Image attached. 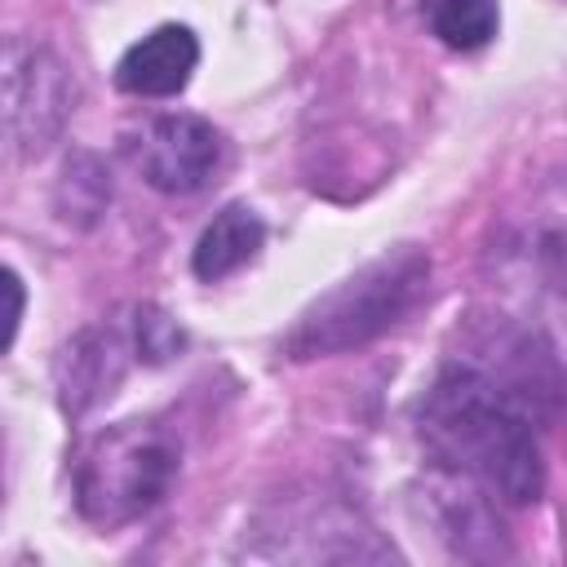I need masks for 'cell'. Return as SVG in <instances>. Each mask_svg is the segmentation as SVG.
<instances>
[{
    "label": "cell",
    "instance_id": "1",
    "mask_svg": "<svg viewBox=\"0 0 567 567\" xmlns=\"http://www.w3.org/2000/svg\"><path fill=\"white\" fill-rule=\"evenodd\" d=\"M421 439L452 474L483 483L509 505L540 496L545 465L532 430V403L474 363H452L430 385Z\"/></svg>",
    "mask_w": 567,
    "mask_h": 567
},
{
    "label": "cell",
    "instance_id": "2",
    "mask_svg": "<svg viewBox=\"0 0 567 567\" xmlns=\"http://www.w3.org/2000/svg\"><path fill=\"white\" fill-rule=\"evenodd\" d=\"M425 284H430V257L416 244H399L385 257L354 270L350 279H341L337 288H328L297 319L284 350L292 359H323V354L354 350L381 337L385 328H394L416 306Z\"/></svg>",
    "mask_w": 567,
    "mask_h": 567
},
{
    "label": "cell",
    "instance_id": "3",
    "mask_svg": "<svg viewBox=\"0 0 567 567\" xmlns=\"http://www.w3.org/2000/svg\"><path fill=\"white\" fill-rule=\"evenodd\" d=\"M177 474L173 439L151 421H124L97 434L75 470V496L93 523H128L146 514Z\"/></svg>",
    "mask_w": 567,
    "mask_h": 567
},
{
    "label": "cell",
    "instance_id": "4",
    "mask_svg": "<svg viewBox=\"0 0 567 567\" xmlns=\"http://www.w3.org/2000/svg\"><path fill=\"white\" fill-rule=\"evenodd\" d=\"M4 93H9V133L27 155L44 151L58 137L75 97L66 66L49 49H9Z\"/></svg>",
    "mask_w": 567,
    "mask_h": 567
},
{
    "label": "cell",
    "instance_id": "5",
    "mask_svg": "<svg viewBox=\"0 0 567 567\" xmlns=\"http://www.w3.org/2000/svg\"><path fill=\"white\" fill-rule=\"evenodd\" d=\"M133 159L155 190L190 195L213 177V168L221 159V137L199 115H159L142 128Z\"/></svg>",
    "mask_w": 567,
    "mask_h": 567
},
{
    "label": "cell",
    "instance_id": "6",
    "mask_svg": "<svg viewBox=\"0 0 567 567\" xmlns=\"http://www.w3.org/2000/svg\"><path fill=\"white\" fill-rule=\"evenodd\" d=\"M195 62H199L195 31L182 22H164L124 49V58L115 62V84L133 97H173L190 84Z\"/></svg>",
    "mask_w": 567,
    "mask_h": 567
},
{
    "label": "cell",
    "instance_id": "7",
    "mask_svg": "<svg viewBox=\"0 0 567 567\" xmlns=\"http://www.w3.org/2000/svg\"><path fill=\"white\" fill-rule=\"evenodd\" d=\"M261 239H266L261 217H257L248 204H226V208L204 226V235H199V244H195V252H190V266H195V275H199L204 284H217V279L235 275L239 266H248V261L257 257Z\"/></svg>",
    "mask_w": 567,
    "mask_h": 567
},
{
    "label": "cell",
    "instance_id": "8",
    "mask_svg": "<svg viewBox=\"0 0 567 567\" xmlns=\"http://www.w3.org/2000/svg\"><path fill=\"white\" fill-rule=\"evenodd\" d=\"M58 377H62V403H66L71 412H80L89 399H97V394L120 377V350H115V341L102 337V332L75 337V341L62 350Z\"/></svg>",
    "mask_w": 567,
    "mask_h": 567
},
{
    "label": "cell",
    "instance_id": "9",
    "mask_svg": "<svg viewBox=\"0 0 567 567\" xmlns=\"http://www.w3.org/2000/svg\"><path fill=\"white\" fill-rule=\"evenodd\" d=\"M425 22L447 49H483L501 27V9L496 0H425Z\"/></svg>",
    "mask_w": 567,
    "mask_h": 567
},
{
    "label": "cell",
    "instance_id": "10",
    "mask_svg": "<svg viewBox=\"0 0 567 567\" xmlns=\"http://www.w3.org/2000/svg\"><path fill=\"white\" fill-rule=\"evenodd\" d=\"M177 346H182V332L164 315H155V310H142L137 315V350L146 359H168Z\"/></svg>",
    "mask_w": 567,
    "mask_h": 567
},
{
    "label": "cell",
    "instance_id": "11",
    "mask_svg": "<svg viewBox=\"0 0 567 567\" xmlns=\"http://www.w3.org/2000/svg\"><path fill=\"white\" fill-rule=\"evenodd\" d=\"M4 288H9V319H4V346H13L18 332V315H22V279L13 270H4Z\"/></svg>",
    "mask_w": 567,
    "mask_h": 567
}]
</instances>
